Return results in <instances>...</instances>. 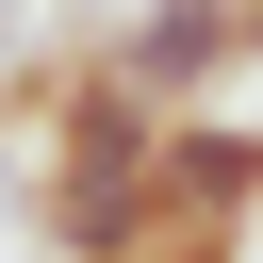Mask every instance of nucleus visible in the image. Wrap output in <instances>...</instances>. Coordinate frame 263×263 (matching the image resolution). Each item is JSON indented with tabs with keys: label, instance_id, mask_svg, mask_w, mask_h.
<instances>
[{
	"label": "nucleus",
	"instance_id": "nucleus-2",
	"mask_svg": "<svg viewBox=\"0 0 263 263\" xmlns=\"http://www.w3.org/2000/svg\"><path fill=\"white\" fill-rule=\"evenodd\" d=\"M148 181H164V230H247L263 214V115H214V99L164 115V164Z\"/></svg>",
	"mask_w": 263,
	"mask_h": 263
},
{
	"label": "nucleus",
	"instance_id": "nucleus-4",
	"mask_svg": "<svg viewBox=\"0 0 263 263\" xmlns=\"http://www.w3.org/2000/svg\"><path fill=\"white\" fill-rule=\"evenodd\" d=\"M247 66H263V0H247Z\"/></svg>",
	"mask_w": 263,
	"mask_h": 263
},
{
	"label": "nucleus",
	"instance_id": "nucleus-1",
	"mask_svg": "<svg viewBox=\"0 0 263 263\" xmlns=\"http://www.w3.org/2000/svg\"><path fill=\"white\" fill-rule=\"evenodd\" d=\"M99 66H115L148 115H197V99L247 66V0H132V16L99 33Z\"/></svg>",
	"mask_w": 263,
	"mask_h": 263
},
{
	"label": "nucleus",
	"instance_id": "nucleus-3",
	"mask_svg": "<svg viewBox=\"0 0 263 263\" xmlns=\"http://www.w3.org/2000/svg\"><path fill=\"white\" fill-rule=\"evenodd\" d=\"M148 263H247V230H164Z\"/></svg>",
	"mask_w": 263,
	"mask_h": 263
}]
</instances>
